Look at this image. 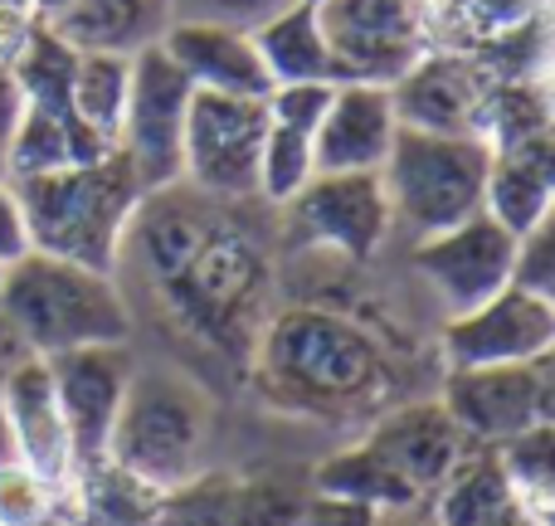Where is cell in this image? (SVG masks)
Wrapping results in <instances>:
<instances>
[{
    "mask_svg": "<svg viewBox=\"0 0 555 526\" xmlns=\"http://www.w3.org/2000/svg\"><path fill=\"white\" fill-rule=\"evenodd\" d=\"M249 361L259 390L297 414L371 405L390 385V361L380 342L332 307H283L263 317Z\"/></svg>",
    "mask_w": 555,
    "mask_h": 526,
    "instance_id": "1",
    "label": "cell"
},
{
    "mask_svg": "<svg viewBox=\"0 0 555 526\" xmlns=\"http://www.w3.org/2000/svg\"><path fill=\"white\" fill-rule=\"evenodd\" d=\"M171 322L215 351H254L273 293V259L249 224L230 220L224 205L185 264L152 287Z\"/></svg>",
    "mask_w": 555,
    "mask_h": 526,
    "instance_id": "2",
    "label": "cell"
},
{
    "mask_svg": "<svg viewBox=\"0 0 555 526\" xmlns=\"http://www.w3.org/2000/svg\"><path fill=\"white\" fill-rule=\"evenodd\" d=\"M0 317L29 356L117 346L132 336V303L117 273L29 249L0 273Z\"/></svg>",
    "mask_w": 555,
    "mask_h": 526,
    "instance_id": "3",
    "label": "cell"
},
{
    "mask_svg": "<svg viewBox=\"0 0 555 526\" xmlns=\"http://www.w3.org/2000/svg\"><path fill=\"white\" fill-rule=\"evenodd\" d=\"M25 205L29 244L59 259L117 273L122 268L127 224L142 205V181L122 162V152H103L93 162L54 166L35 176H10Z\"/></svg>",
    "mask_w": 555,
    "mask_h": 526,
    "instance_id": "4",
    "label": "cell"
},
{
    "mask_svg": "<svg viewBox=\"0 0 555 526\" xmlns=\"http://www.w3.org/2000/svg\"><path fill=\"white\" fill-rule=\"evenodd\" d=\"M210 444V395L201 381L171 365H132L117 405L103 463L142 492H171L205 473Z\"/></svg>",
    "mask_w": 555,
    "mask_h": 526,
    "instance_id": "5",
    "label": "cell"
},
{
    "mask_svg": "<svg viewBox=\"0 0 555 526\" xmlns=\"http://www.w3.org/2000/svg\"><path fill=\"white\" fill-rule=\"evenodd\" d=\"M488 162L492 146L482 137L400 123L380 162V185L390 195L395 230L424 240V234H439L478 215L482 195H488Z\"/></svg>",
    "mask_w": 555,
    "mask_h": 526,
    "instance_id": "6",
    "label": "cell"
},
{
    "mask_svg": "<svg viewBox=\"0 0 555 526\" xmlns=\"http://www.w3.org/2000/svg\"><path fill=\"white\" fill-rule=\"evenodd\" d=\"M263 127H269L263 98L201 93V88H195L191 113H185L181 181L191 185V191L210 195V201H224V205L259 201Z\"/></svg>",
    "mask_w": 555,
    "mask_h": 526,
    "instance_id": "7",
    "label": "cell"
},
{
    "mask_svg": "<svg viewBox=\"0 0 555 526\" xmlns=\"http://www.w3.org/2000/svg\"><path fill=\"white\" fill-rule=\"evenodd\" d=\"M191 98V78L176 68V59L162 44L137 49L113 152H122V162L137 171L142 191H162V185L181 181V142Z\"/></svg>",
    "mask_w": 555,
    "mask_h": 526,
    "instance_id": "8",
    "label": "cell"
},
{
    "mask_svg": "<svg viewBox=\"0 0 555 526\" xmlns=\"http://www.w3.org/2000/svg\"><path fill=\"white\" fill-rule=\"evenodd\" d=\"M283 215L297 244L351 264L375 259L385 249V240L395 234L390 195L380 185V171H317L283 205Z\"/></svg>",
    "mask_w": 555,
    "mask_h": 526,
    "instance_id": "9",
    "label": "cell"
},
{
    "mask_svg": "<svg viewBox=\"0 0 555 526\" xmlns=\"http://www.w3.org/2000/svg\"><path fill=\"white\" fill-rule=\"evenodd\" d=\"M443 410L453 414L473 444H502L537 424H555V371L551 356L517 365H473V371H443L439 385Z\"/></svg>",
    "mask_w": 555,
    "mask_h": 526,
    "instance_id": "10",
    "label": "cell"
},
{
    "mask_svg": "<svg viewBox=\"0 0 555 526\" xmlns=\"http://www.w3.org/2000/svg\"><path fill=\"white\" fill-rule=\"evenodd\" d=\"M336 78L390 88L429 49L424 0H322L317 5Z\"/></svg>",
    "mask_w": 555,
    "mask_h": 526,
    "instance_id": "11",
    "label": "cell"
},
{
    "mask_svg": "<svg viewBox=\"0 0 555 526\" xmlns=\"http://www.w3.org/2000/svg\"><path fill=\"white\" fill-rule=\"evenodd\" d=\"M410 259L414 273L424 278V287L434 293V303L443 307V317H459L512 283L517 234L502 230L488 210H478L468 220L449 224V230L414 240Z\"/></svg>",
    "mask_w": 555,
    "mask_h": 526,
    "instance_id": "12",
    "label": "cell"
},
{
    "mask_svg": "<svg viewBox=\"0 0 555 526\" xmlns=\"http://www.w3.org/2000/svg\"><path fill=\"white\" fill-rule=\"evenodd\" d=\"M555 351V297L507 283L488 303L449 317L439 332L443 371H473V365H517Z\"/></svg>",
    "mask_w": 555,
    "mask_h": 526,
    "instance_id": "13",
    "label": "cell"
},
{
    "mask_svg": "<svg viewBox=\"0 0 555 526\" xmlns=\"http://www.w3.org/2000/svg\"><path fill=\"white\" fill-rule=\"evenodd\" d=\"M498 78L502 68L482 49H424L390 84L395 113L400 123L429 127V132L482 137V117H488Z\"/></svg>",
    "mask_w": 555,
    "mask_h": 526,
    "instance_id": "14",
    "label": "cell"
},
{
    "mask_svg": "<svg viewBox=\"0 0 555 526\" xmlns=\"http://www.w3.org/2000/svg\"><path fill=\"white\" fill-rule=\"evenodd\" d=\"M0 429H5V453L49 478L54 488H78V453L68 439L64 410L54 395V375H49L44 356H20L5 371L0 385Z\"/></svg>",
    "mask_w": 555,
    "mask_h": 526,
    "instance_id": "15",
    "label": "cell"
},
{
    "mask_svg": "<svg viewBox=\"0 0 555 526\" xmlns=\"http://www.w3.org/2000/svg\"><path fill=\"white\" fill-rule=\"evenodd\" d=\"M49 375H54V395L78 453V478H83L88 469L103 463L117 405H122V390L132 381V356H127V342L78 346V351L49 356Z\"/></svg>",
    "mask_w": 555,
    "mask_h": 526,
    "instance_id": "16",
    "label": "cell"
},
{
    "mask_svg": "<svg viewBox=\"0 0 555 526\" xmlns=\"http://www.w3.org/2000/svg\"><path fill=\"white\" fill-rule=\"evenodd\" d=\"M162 49L176 59L191 88L201 93H234V98H269V68L259 59L249 25L205 15H176L162 35Z\"/></svg>",
    "mask_w": 555,
    "mask_h": 526,
    "instance_id": "17",
    "label": "cell"
},
{
    "mask_svg": "<svg viewBox=\"0 0 555 526\" xmlns=\"http://www.w3.org/2000/svg\"><path fill=\"white\" fill-rule=\"evenodd\" d=\"M395 127H400V113H395V93L385 84H361V78L332 84V98H326L312 137L317 171H380Z\"/></svg>",
    "mask_w": 555,
    "mask_h": 526,
    "instance_id": "18",
    "label": "cell"
},
{
    "mask_svg": "<svg viewBox=\"0 0 555 526\" xmlns=\"http://www.w3.org/2000/svg\"><path fill=\"white\" fill-rule=\"evenodd\" d=\"M365 439L395 463V473H400L424 502L439 492V483L449 478L463 463V453L473 449V439L453 424V414L443 410L439 395H434V400L400 405V410H385L380 420L371 424Z\"/></svg>",
    "mask_w": 555,
    "mask_h": 526,
    "instance_id": "19",
    "label": "cell"
},
{
    "mask_svg": "<svg viewBox=\"0 0 555 526\" xmlns=\"http://www.w3.org/2000/svg\"><path fill=\"white\" fill-rule=\"evenodd\" d=\"M555 205V142L551 132L521 137V142L492 146L488 162V195L482 210L521 240L527 230L551 220Z\"/></svg>",
    "mask_w": 555,
    "mask_h": 526,
    "instance_id": "20",
    "label": "cell"
},
{
    "mask_svg": "<svg viewBox=\"0 0 555 526\" xmlns=\"http://www.w3.org/2000/svg\"><path fill=\"white\" fill-rule=\"evenodd\" d=\"M171 20L176 0H74L44 29H54L74 54H137L162 44Z\"/></svg>",
    "mask_w": 555,
    "mask_h": 526,
    "instance_id": "21",
    "label": "cell"
},
{
    "mask_svg": "<svg viewBox=\"0 0 555 526\" xmlns=\"http://www.w3.org/2000/svg\"><path fill=\"white\" fill-rule=\"evenodd\" d=\"M254 29V44H259V59L269 68V84H341L336 78V59L326 49L322 20H317V5L307 0H287L273 15H263Z\"/></svg>",
    "mask_w": 555,
    "mask_h": 526,
    "instance_id": "22",
    "label": "cell"
},
{
    "mask_svg": "<svg viewBox=\"0 0 555 526\" xmlns=\"http://www.w3.org/2000/svg\"><path fill=\"white\" fill-rule=\"evenodd\" d=\"M312 492L365 502V508H375L380 517H410V512L424 508V498L395 473V463L385 459L371 439H361V444H351V449H341V453L317 463Z\"/></svg>",
    "mask_w": 555,
    "mask_h": 526,
    "instance_id": "23",
    "label": "cell"
},
{
    "mask_svg": "<svg viewBox=\"0 0 555 526\" xmlns=\"http://www.w3.org/2000/svg\"><path fill=\"white\" fill-rule=\"evenodd\" d=\"M546 20V0H424L429 49H492Z\"/></svg>",
    "mask_w": 555,
    "mask_h": 526,
    "instance_id": "24",
    "label": "cell"
},
{
    "mask_svg": "<svg viewBox=\"0 0 555 526\" xmlns=\"http://www.w3.org/2000/svg\"><path fill=\"white\" fill-rule=\"evenodd\" d=\"M512 508H517V498L502 478L498 453L488 444H473L429 498V526H498Z\"/></svg>",
    "mask_w": 555,
    "mask_h": 526,
    "instance_id": "25",
    "label": "cell"
},
{
    "mask_svg": "<svg viewBox=\"0 0 555 526\" xmlns=\"http://www.w3.org/2000/svg\"><path fill=\"white\" fill-rule=\"evenodd\" d=\"M127 78H132V54H74V74H68L74 113L107 146L117 137V123H122Z\"/></svg>",
    "mask_w": 555,
    "mask_h": 526,
    "instance_id": "26",
    "label": "cell"
},
{
    "mask_svg": "<svg viewBox=\"0 0 555 526\" xmlns=\"http://www.w3.org/2000/svg\"><path fill=\"white\" fill-rule=\"evenodd\" d=\"M502 463V478H507L512 498L521 508L541 512L551 517V502H555V424H537L527 434H512V439L492 444Z\"/></svg>",
    "mask_w": 555,
    "mask_h": 526,
    "instance_id": "27",
    "label": "cell"
},
{
    "mask_svg": "<svg viewBox=\"0 0 555 526\" xmlns=\"http://www.w3.org/2000/svg\"><path fill=\"white\" fill-rule=\"evenodd\" d=\"M234 478L205 469L181 488L162 492V508L146 517V526H234Z\"/></svg>",
    "mask_w": 555,
    "mask_h": 526,
    "instance_id": "28",
    "label": "cell"
},
{
    "mask_svg": "<svg viewBox=\"0 0 555 526\" xmlns=\"http://www.w3.org/2000/svg\"><path fill=\"white\" fill-rule=\"evenodd\" d=\"M68 492L39 478L29 463L0 453V526H54Z\"/></svg>",
    "mask_w": 555,
    "mask_h": 526,
    "instance_id": "29",
    "label": "cell"
},
{
    "mask_svg": "<svg viewBox=\"0 0 555 526\" xmlns=\"http://www.w3.org/2000/svg\"><path fill=\"white\" fill-rule=\"evenodd\" d=\"M302 502L307 498L278 488V483H240L234 488V526H297Z\"/></svg>",
    "mask_w": 555,
    "mask_h": 526,
    "instance_id": "30",
    "label": "cell"
},
{
    "mask_svg": "<svg viewBox=\"0 0 555 526\" xmlns=\"http://www.w3.org/2000/svg\"><path fill=\"white\" fill-rule=\"evenodd\" d=\"M512 283L531 287V293L555 297V254H551V220L527 230L517 240V268H512Z\"/></svg>",
    "mask_w": 555,
    "mask_h": 526,
    "instance_id": "31",
    "label": "cell"
},
{
    "mask_svg": "<svg viewBox=\"0 0 555 526\" xmlns=\"http://www.w3.org/2000/svg\"><path fill=\"white\" fill-rule=\"evenodd\" d=\"M35 249L29 244V224H25V205H20V191L5 171H0V268H10L15 259Z\"/></svg>",
    "mask_w": 555,
    "mask_h": 526,
    "instance_id": "32",
    "label": "cell"
},
{
    "mask_svg": "<svg viewBox=\"0 0 555 526\" xmlns=\"http://www.w3.org/2000/svg\"><path fill=\"white\" fill-rule=\"evenodd\" d=\"M385 517L365 502H351V498H332V492H312L302 502V522L297 526H380Z\"/></svg>",
    "mask_w": 555,
    "mask_h": 526,
    "instance_id": "33",
    "label": "cell"
},
{
    "mask_svg": "<svg viewBox=\"0 0 555 526\" xmlns=\"http://www.w3.org/2000/svg\"><path fill=\"white\" fill-rule=\"evenodd\" d=\"M287 0H176V15H205V20H230V25H259Z\"/></svg>",
    "mask_w": 555,
    "mask_h": 526,
    "instance_id": "34",
    "label": "cell"
},
{
    "mask_svg": "<svg viewBox=\"0 0 555 526\" xmlns=\"http://www.w3.org/2000/svg\"><path fill=\"white\" fill-rule=\"evenodd\" d=\"M35 35H39L35 10H0V64H20V54L29 49Z\"/></svg>",
    "mask_w": 555,
    "mask_h": 526,
    "instance_id": "35",
    "label": "cell"
},
{
    "mask_svg": "<svg viewBox=\"0 0 555 526\" xmlns=\"http://www.w3.org/2000/svg\"><path fill=\"white\" fill-rule=\"evenodd\" d=\"M25 113V88H20L15 64H0V156H5L10 137H15V123Z\"/></svg>",
    "mask_w": 555,
    "mask_h": 526,
    "instance_id": "36",
    "label": "cell"
},
{
    "mask_svg": "<svg viewBox=\"0 0 555 526\" xmlns=\"http://www.w3.org/2000/svg\"><path fill=\"white\" fill-rule=\"evenodd\" d=\"M25 356V346L15 342V332L5 326V317H0V385H5V371ZM0 453H5V429H0Z\"/></svg>",
    "mask_w": 555,
    "mask_h": 526,
    "instance_id": "37",
    "label": "cell"
},
{
    "mask_svg": "<svg viewBox=\"0 0 555 526\" xmlns=\"http://www.w3.org/2000/svg\"><path fill=\"white\" fill-rule=\"evenodd\" d=\"M498 526H551V517H541V512H531V508H521V502H517V508H512Z\"/></svg>",
    "mask_w": 555,
    "mask_h": 526,
    "instance_id": "38",
    "label": "cell"
},
{
    "mask_svg": "<svg viewBox=\"0 0 555 526\" xmlns=\"http://www.w3.org/2000/svg\"><path fill=\"white\" fill-rule=\"evenodd\" d=\"M68 5H74V0H29V10H35V15H39V25H49V20H59Z\"/></svg>",
    "mask_w": 555,
    "mask_h": 526,
    "instance_id": "39",
    "label": "cell"
},
{
    "mask_svg": "<svg viewBox=\"0 0 555 526\" xmlns=\"http://www.w3.org/2000/svg\"><path fill=\"white\" fill-rule=\"evenodd\" d=\"M0 10H29V0H0Z\"/></svg>",
    "mask_w": 555,
    "mask_h": 526,
    "instance_id": "40",
    "label": "cell"
},
{
    "mask_svg": "<svg viewBox=\"0 0 555 526\" xmlns=\"http://www.w3.org/2000/svg\"><path fill=\"white\" fill-rule=\"evenodd\" d=\"M307 5H322V0H307Z\"/></svg>",
    "mask_w": 555,
    "mask_h": 526,
    "instance_id": "41",
    "label": "cell"
},
{
    "mask_svg": "<svg viewBox=\"0 0 555 526\" xmlns=\"http://www.w3.org/2000/svg\"><path fill=\"white\" fill-rule=\"evenodd\" d=\"M0 273H5V268H0Z\"/></svg>",
    "mask_w": 555,
    "mask_h": 526,
    "instance_id": "42",
    "label": "cell"
},
{
    "mask_svg": "<svg viewBox=\"0 0 555 526\" xmlns=\"http://www.w3.org/2000/svg\"><path fill=\"white\" fill-rule=\"evenodd\" d=\"M0 171H5V166H0Z\"/></svg>",
    "mask_w": 555,
    "mask_h": 526,
    "instance_id": "43",
    "label": "cell"
}]
</instances>
